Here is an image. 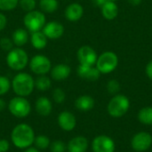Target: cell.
<instances>
[{"mask_svg":"<svg viewBox=\"0 0 152 152\" xmlns=\"http://www.w3.org/2000/svg\"><path fill=\"white\" fill-rule=\"evenodd\" d=\"M53 99L55 103L61 104L66 99V94L61 88L57 87L53 91Z\"/></svg>","mask_w":152,"mask_h":152,"instance_id":"obj_31","label":"cell"},{"mask_svg":"<svg viewBox=\"0 0 152 152\" xmlns=\"http://www.w3.org/2000/svg\"><path fill=\"white\" fill-rule=\"evenodd\" d=\"M11 38L16 47H22L29 40L28 31L26 28H18L12 33Z\"/></svg>","mask_w":152,"mask_h":152,"instance_id":"obj_20","label":"cell"},{"mask_svg":"<svg viewBox=\"0 0 152 152\" xmlns=\"http://www.w3.org/2000/svg\"><path fill=\"white\" fill-rule=\"evenodd\" d=\"M77 73L80 78L92 82L98 80L102 75L95 66H84V65H79L77 67Z\"/></svg>","mask_w":152,"mask_h":152,"instance_id":"obj_15","label":"cell"},{"mask_svg":"<svg viewBox=\"0 0 152 152\" xmlns=\"http://www.w3.org/2000/svg\"><path fill=\"white\" fill-rule=\"evenodd\" d=\"M11 88H12L11 80L7 77L0 75V96L6 94Z\"/></svg>","mask_w":152,"mask_h":152,"instance_id":"obj_28","label":"cell"},{"mask_svg":"<svg viewBox=\"0 0 152 152\" xmlns=\"http://www.w3.org/2000/svg\"><path fill=\"white\" fill-rule=\"evenodd\" d=\"M95 101L88 94H83L78 96L75 101V107L77 110L82 112H88L94 108Z\"/></svg>","mask_w":152,"mask_h":152,"instance_id":"obj_18","label":"cell"},{"mask_svg":"<svg viewBox=\"0 0 152 152\" xmlns=\"http://www.w3.org/2000/svg\"><path fill=\"white\" fill-rule=\"evenodd\" d=\"M98 54L96 51L90 45H83L78 48L77 52V59L79 65L95 66Z\"/></svg>","mask_w":152,"mask_h":152,"instance_id":"obj_11","label":"cell"},{"mask_svg":"<svg viewBox=\"0 0 152 152\" xmlns=\"http://www.w3.org/2000/svg\"><path fill=\"white\" fill-rule=\"evenodd\" d=\"M24 152H40V151L38 149H37L36 147H28L27 149L24 150Z\"/></svg>","mask_w":152,"mask_h":152,"instance_id":"obj_40","label":"cell"},{"mask_svg":"<svg viewBox=\"0 0 152 152\" xmlns=\"http://www.w3.org/2000/svg\"><path fill=\"white\" fill-rule=\"evenodd\" d=\"M102 15L108 20H115L118 15V6L113 1H107L101 7Z\"/></svg>","mask_w":152,"mask_h":152,"instance_id":"obj_21","label":"cell"},{"mask_svg":"<svg viewBox=\"0 0 152 152\" xmlns=\"http://www.w3.org/2000/svg\"><path fill=\"white\" fill-rule=\"evenodd\" d=\"M127 1H128V3L130 4H132L134 6H137V5H139L142 3V0H127Z\"/></svg>","mask_w":152,"mask_h":152,"instance_id":"obj_39","label":"cell"},{"mask_svg":"<svg viewBox=\"0 0 152 152\" xmlns=\"http://www.w3.org/2000/svg\"><path fill=\"white\" fill-rule=\"evenodd\" d=\"M0 48L8 53L10 52L12 49L14 48V44L12 40V38H9V37H4L0 39Z\"/></svg>","mask_w":152,"mask_h":152,"instance_id":"obj_33","label":"cell"},{"mask_svg":"<svg viewBox=\"0 0 152 152\" xmlns=\"http://www.w3.org/2000/svg\"><path fill=\"white\" fill-rule=\"evenodd\" d=\"M10 149V143L5 139L0 140V152H7Z\"/></svg>","mask_w":152,"mask_h":152,"instance_id":"obj_35","label":"cell"},{"mask_svg":"<svg viewBox=\"0 0 152 152\" xmlns=\"http://www.w3.org/2000/svg\"><path fill=\"white\" fill-rule=\"evenodd\" d=\"M108 1H113V2H116L117 0H108Z\"/></svg>","mask_w":152,"mask_h":152,"instance_id":"obj_41","label":"cell"},{"mask_svg":"<svg viewBox=\"0 0 152 152\" xmlns=\"http://www.w3.org/2000/svg\"><path fill=\"white\" fill-rule=\"evenodd\" d=\"M58 0H39L38 6L39 10L44 13H53L59 8Z\"/></svg>","mask_w":152,"mask_h":152,"instance_id":"obj_23","label":"cell"},{"mask_svg":"<svg viewBox=\"0 0 152 152\" xmlns=\"http://www.w3.org/2000/svg\"><path fill=\"white\" fill-rule=\"evenodd\" d=\"M91 147L94 152H115L116 151V143L114 140L110 136L105 134L94 137Z\"/></svg>","mask_w":152,"mask_h":152,"instance_id":"obj_10","label":"cell"},{"mask_svg":"<svg viewBox=\"0 0 152 152\" xmlns=\"http://www.w3.org/2000/svg\"><path fill=\"white\" fill-rule=\"evenodd\" d=\"M19 6L26 12L33 11L37 7L36 0H19Z\"/></svg>","mask_w":152,"mask_h":152,"instance_id":"obj_30","label":"cell"},{"mask_svg":"<svg viewBox=\"0 0 152 152\" xmlns=\"http://www.w3.org/2000/svg\"><path fill=\"white\" fill-rule=\"evenodd\" d=\"M93 1V3H94V4L95 5V6H98V7H102L108 0H92Z\"/></svg>","mask_w":152,"mask_h":152,"instance_id":"obj_37","label":"cell"},{"mask_svg":"<svg viewBox=\"0 0 152 152\" xmlns=\"http://www.w3.org/2000/svg\"><path fill=\"white\" fill-rule=\"evenodd\" d=\"M137 118L139 122L144 126H152V107L147 106L142 108L138 114Z\"/></svg>","mask_w":152,"mask_h":152,"instance_id":"obj_24","label":"cell"},{"mask_svg":"<svg viewBox=\"0 0 152 152\" xmlns=\"http://www.w3.org/2000/svg\"><path fill=\"white\" fill-rule=\"evenodd\" d=\"M8 110L13 117L17 118H25L31 112V105L26 97L16 95L9 101Z\"/></svg>","mask_w":152,"mask_h":152,"instance_id":"obj_7","label":"cell"},{"mask_svg":"<svg viewBox=\"0 0 152 152\" xmlns=\"http://www.w3.org/2000/svg\"><path fill=\"white\" fill-rule=\"evenodd\" d=\"M35 107L37 112L42 117H47L53 111V103L50 99L45 96L37 98L35 103Z\"/></svg>","mask_w":152,"mask_h":152,"instance_id":"obj_19","label":"cell"},{"mask_svg":"<svg viewBox=\"0 0 152 152\" xmlns=\"http://www.w3.org/2000/svg\"><path fill=\"white\" fill-rule=\"evenodd\" d=\"M118 66V57L111 51H106L100 54L97 58L95 67L101 74H110L113 72Z\"/></svg>","mask_w":152,"mask_h":152,"instance_id":"obj_6","label":"cell"},{"mask_svg":"<svg viewBox=\"0 0 152 152\" xmlns=\"http://www.w3.org/2000/svg\"><path fill=\"white\" fill-rule=\"evenodd\" d=\"M28 66L30 70L37 75H46L50 73L53 67L51 60L45 54H36L31 59H29Z\"/></svg>","mask_w":152,"mask_h":152,"instance_id":"obj_8","label":"cell"},{"mask_svg":"<svg viewBox=\"0 0 152 152\" xmlns=\"http://www.w3.org/2000/svg\"><path fill=\"white\" fill-rule=\"evenodd\" d=\"M42 31L48 38V40H56L63 36L65 32V28L60 21L50 20L45 23Z\"/></svg>","mask_w":152,"mask_h":152,"instance_id":"obj_12","label":"cell"},{"mask_svg":"<svg viewBox=\"0 0 152 152\" xmlns=\"http://www.w3.org/2000/svg\"><path fill=\"white\" fill-rule=\"evenodd\" d=\"M84 15V7L78 3H71L67 5L64 11V16L70 22H77Z\"/></svg>","mask_w":152,"mask_h":152,"instance_id":"obj_14","label":"cell"},{"mask_svg":"<svg viewBox=\"0 0 152 152\" xmlns=\"http://www.w3.org/2000/svg\"><path fill=\"white\" fill-rule=\"evenodd\" d=\"M49 148L52 152H65L67 151V144L62 141L57 140L51 142Z\"/></svg>","mask_w":152,"mask_h":152,"instance_id":"obj_32","label":"cell"},{"mask_svg":"<svg viewBox=\"0 0 152 152\" xmlns=\"http://www.w3.org/2000/svg\"><path fill=\"white\" fill-rule=\"evenodd\" d=\"M152 146V135L145 131L136 133L131 139V147L136 152L147 151Z\"/></svg>","mask_w":152,"mask_h":152,"instance_id":"obj_9","label":"cell"},{"mask_svg":"<svg viewBox=\"0 0 152 152\" xmlns=\"http://www.w3.org/2000/svg\"><path fill=\"white\" fill-rule=\"evenodd\" d=\"M29 41L33 48H35L36 50H43L47 45L48 38L41 30L31 33L29 36Z\"/></svg>","mask_w":152,"mask_h":152,"instance_id":"obj_22","label":"cell"},{"mask_svg":"<svg viewBox=\"0 0 152 152\" xmlns=\"http://www.w3.org/2000/svg\"><path fill=\"white\" fill-rule=\"evenodd\" d=\"M71 73V68L66 63H59L52 67L50 71L51 78L54 81L66 80Z\"/></svg>","mask_w":152,"mask_h":152,"instance_id":"obj_16","label":"cell"},{"mask_svg":"<svg viewBox=\"0 0 152 152\" xmlns=\"http://www.w3.org/2000/svg\"><path fill=\"white\" fill-rule=\"evenodd\" d=\"M131 103L128 97L125 94H118L110 100L107 105V112L113 118H120L128 112Z\"/></svg>","mask_w":152,"mask_h":152,"instance_id":"obj_3","label":"cell"},{"mask_svg":"<svg viewBox=\"0 0 152 152\" xmlns=\"http://www.w3.org/2000/svg\"><path fill=\"white\" fill-rule=\"evenodd\" d=\"M145 73H146L147 77H148L151 80H152V60L151 61H149L148 64L146 65Z\"/></svg>","mask_w":152,"mask_h":152,"instance_id":"obj_36","label":"cell"},{"mask_svg":"<svg viewBox=\"0 0 152 152\" xmlns=\"http://www.w3.org/2000/svg\"><path fill=\"white\" fill-rule=\"evenodd\" d=\"M7 22H8L7 17L5 16V14H4L2 12H0V32L3 31L6 28Z\"/></svg>","mask_w":152,"mask_h":152,"instance_id":"obj_34","label":"cell"},{"mask_svg":"<svg viewBox=\"0 0 152 152\" xmlns=\"http://www.w3.org/2000/svg\"><path fill=\"white\" fill-rule=\"evenodd\" d=\"M5 61L9 69L20 72L28 65L29 58L28 53L22 47H14L7 53Z\"/></svg>","mask_w":152,"mask_h":152,"instance_id":"obj_4","label":"cell"},{"mask_svg":"<svg viewBox=\"0 0 152 152\" xmlns=\"http://www.w3.org/2000/svg\"><path fill=\"white\" fill-rule=\"evenodd\" d=\"M11 84L12 89L17 96L28 97L35 89V79L27 72H18L12 79Z\"/></svg>","mask_w":152,"mask_h":152,"instance_id":"obj_2","label":"cell"},{"mask_svg":"<svg viewBox=\"0 0 152 152\" xmlns=\"http://www.w3.org/2000/svg\"><path fill=\"white\" fill-rule=\"evenodd\" d=\"M106 88H107V91L110 94L116 95L120 91V84L117 79H110L108 81Z\"/></svg>","mask_w":152,"mask_h":152,"instance_id":"obj_29","label":"cell"},{"mask_svg":"<svg viewBox=\"0 0 152 152\" xmlns=\"http://www.w3.org/2000/svg\"><path fill=\"white\" fill-rule=\"evenodd\" d=\"M5 108H6V102L4 99L0 97V113L3 112L5 110Z\"/></svg>","mask_w":152,"mask_h":152,"instance_id":"obj_38","label":"cell"},{"mask_svg":"<svg viewBox=\"0 0 152 152\" xmlns=\"http://www.w3.org/2000/svg\"><path fill=\"white\" fill-rule=\"evenodd\" d=\"M46 23L45 14L40 10H33L26 12L23 17V25L25 28L30 32L41 31Z\"/></svg>","mask_w":152,"mask_h":152,"instance_id":"obj_5","label":"cell"},{"mask_svg":"<svg viewBox=\"0 0 152 152\" xmlns=\"http://www.w3.org/2000/svg\"><path fill=\"white\" fill-rule=\"evenodd\" d=\"M89 147V142L86 137L78 135L73 137L67 144L68 152H86Z\"/></svg>","mask_w":152,"mask_h":152,"instance_id":"obj_17","label":"cell"},{"mask_svg":"<svg viewBox=\"0 0 152 152\" xmlns=\"http://www.w3.org/2000/svg\"><path fill=\"white\" fill-rule=\"evenodd\" d=\"M59 126L65 132H70L75 129L77 126V118L75 115L69 111H61L57 118Z\"/></svg>","mask_w":152,"mask_h":152,"instance_id":"obj_13","label":"cell"},{"mask_svg":"<svg viewBox=\"0 0 152 152\" xmlns=\"http://www.w3.org/2000/svg\"><path fill=\"white\" fill-rule=\"evenodd\" d=\"M35 132L33 128L26 124L20 123L13 127L11 133V141L12 144L20 150H25L34 144Z\"/></svg>","mask_w":152,"mask_h":152,"instance_id":"obj_1","label":"cell"},{"mask_svg":"<svg viewBox=\"0 0 152 152\" xmlns=\"http://www.w3.org/2000/svg\"><path fill=\"white\" fill-rule=\"evenodd\" d=\"M19 5V0H0V11L10 12Z\"/></svg>","mask_w":152,"mask_h":152,"instance_id":"obj_27","label":"cell"},{"mask_svg":"<svg viewBox=\"0 0 152 152\" xmlns=\"http://www.w3.org/2000/svg\"><path fill=\"white\" fill-rule=\"evenodd\" d=\"M50 144H51V141H50V138L45 134H40V135H37L35 137V140H34V146L38 149L39 151L40 150H46L50 147Z\"/></svg>","mask_w":152,"mask_h":152,"instance_id":"obj_26","label":"cell"},{"mask_svg":"<svg viewBox=\"0 0 152 152\" xmlns=\"http://www.w3.org/2000/svg\"><path fill=\"white\" fill-rule=\"evenodd\" d=\"M52 86V79L46 75L38 76L35 79V88L41 92H45L49 90Z\"/></svg>","mask_w":152,"mask_h":152,"instance_id":"obj_25","label":"cell"}]
</instances>
